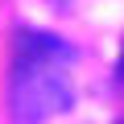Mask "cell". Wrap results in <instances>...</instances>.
Instances as JSON below:
<instances>
[{"label":"cell","instance_id":"7a4b0ae2","mask_svg":"<svg viewBox=\"0 0 124 124\" xmlns=\"http://www.w3.org/2000/svg\"><path fill=\"white\" fill-rule=\"evenodd\" d=\"M50 4H54L58 13H66V4H70V0H50Z\"/></svg>","mask_w":124,"mask_h":124},{"label":"cell","instance_id":"3957f363","mask_svg":"<svg viewBox=\"0 0 124 124\" xmlns=\"http://www.w3.org/2000/svg\"><path fill=\"white\" fill-rule=\"evenodd\" d=\"M120 75H124V58H120Z\"/></svg>","mask_w":124,"mask_h":124},{"label":"cell","instance_id":"6da1fadb","mask_svg":"<svg viewBox=\"0 0 124 124\" xmlns=\"http://www.w3.org/2000/svg\"><path fill=\"white\" fill-rule=\"evenodd\" d=\"M75 50L37 29H21L13 75H8V112L17 124H41L66 112L75 99Z\"/></svg>","mask_w":124,"mask_h":124}]
</instances>
